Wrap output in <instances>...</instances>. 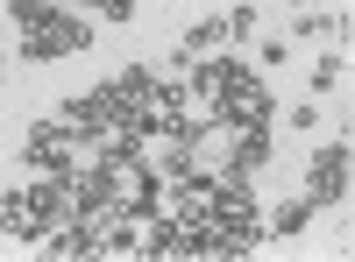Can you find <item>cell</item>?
Listing matches in <instances>:
<instances>
[{
  "instance_id": "cell-1",
  "label": "cell",
  "mask_w": 355,
  "mask_h": 262,
  "mask_svg": "<svg viewBox=\"0 0 355 262\" xmlns=\"http://www.w3.org/2000/svg\"><path fill=\"white\" fill-rule=\"evenodd\" d=\"M78 50H93V21L78 8H50L43 21L21 28V57L28 64H57V57H78Z\"/></svg>"
},
{
  "instance_id": "cell-2",
  "label": "cell",
  "mask_w": 355,
  "mask_h": 262,
  "mask_svg": "<svg viewBox=\"0 0 355 262\" xmlns=\"http://www.w3.org/2000/svg\"><path fill=\"white\" fill-rule=\"evenodd\" d=\"M214 128L220 135H242V128H270L277 121V93L263 78H249V85H227V93H214Z\"/></svg>"
},
{
  "instance_id": "cell-3",
  "label": "cell",
  "mask_w": 355,
  "mask_h": 262,
  "mask_svg": "<svg viewBox=\"0 0 355 262\" xmlns=\"http://www.w3.org/2000/svg\"><path fill=\"white\" fill-rule=\"evenodd\" d=\"M21 163L36 170V178H64V170H78V142H71V128L57 121V113H43V121L28 128V142H21Z\"/></svg>"
},
{
  "instance_id": "cell-4",
  "label": "cell",
  "mask_w": 355,
  "mask_h": 262,
  "mask_svg": "<svg viewBox=\"0 0 355 262\" xmlns=\"http://www.w3.org/2000/svg\"><path fill=\"white\" fill-rule=\"evenodd\" d=\"M348 170H355V149H348V128H341V142H327V149L313 156L306 198H313V206H341V198H348Z\"/></svg>"
},
{
  "instance_id": "cell-5",
  "label": "cell",
  "mask_w": 355,
  "mask_h": 262,
  "mask_svg": "<svg viewBox=\"0 0 355 262\" xmlns=\"http://www.w3.org/2000/svg\"><path fill=\"white\" fill-rule=\"evenodd\" d=\"M263 163H270V128H242L227 142V170H220V178H256Z\"/></svg>"
},
{
  "instance_id": "cell-6",
  "label": "cell",
  "mask_w": 355,
  "mask_h": 262,
  "mask_svg": "<svg viewBox=\"0 0 355 262\" xmlns=\"http://www.w3.org/2000/svg\"><path fill=\"white\" fill-rule=\"evenodd\" d=\"M320 206H313V198L299 191V198H284V206L277 213H263V241H291V234H306V220H313Z\"/></svg>"
},
{
  "instance_id": "cell-7",
  "label": "cell",
  "mask_w": 355,
  "mask_h": 262,
  "mask_svg": "<svg viewBox=\"0 0 355 262\" xmlns=\"http://www.w3.org/2000/svg\"><path fill=\"white\" fill-rule=\"evenodd\" d=\"M0 234L36 241V213H28V191H8V198H0Z\"/></svg>"
},
{
  "instance_id": "cell-8",
  "label": "cell",
  "mask_w": 355,
  "mask_h": 262,
  "mask_svg": "<svg viewBox=\"0 0 355 262\" xmlns=\"http://www.w3.org/2000/svg\"><path fill=\"white\" fill-rule=\"evenodd\" d=\"M291 36H299V43H327V36H334V8H320V15H299V21H291Z\"/></svg>"
},
{
  "instance_id": "cell-9",
  "label": "cell",
  "mask_w": 355,
  "mask_h": 262,
  "mask_svg": "<svg viewBox=\"0 0 355 262\" xmlns=\"http://www.w3.org/2000/svg\"><path fill=\"white\" fill-rule=\"evenodd\" d=\"M341 71H348V50H327V57L313 64V93H334V85H341Z\"/></svg>"
},
{
  "instance_id": "cell-10",
  "label": "cell",
  "mask_w": 355,
  "mask_h": 262,
  "mask_svg": "<svg viewBox=\"0 0 355 262\" xmlns=\"http://www.w3.org/2000/svg\"><path fill=\"white\" fill-rule=\"evenodd\" d=\"M249 36H256V0L227 8V43H249Z\"/></svg>"
},
{
  "instance_id": "cell-11",
  "label": "cell",
  "mask_w": 355,
  "mask_h": 262,
  "mask_svg": "<svg viewBox=\"0 0 355 262\" xmlns=\"http://www.w3.org/2000/svg\"><path fill=\"white\" fill-rule=\"evenodd\" d=\"M85 8L107 15V21H128V15H135V0H85Z\"/></svg>"
},
{
  "instance_id": "cell-12",
  "label": "cell",
  "mask_w": 355,
  "mask_h": 262,
  "mask_svg": "<svg viewBox=\"0 0 355 262\" xmlns=\"http://www.w3.org/2000/svg\"><path fill=\"white\" fill-rule=\"evenodd\" d=\"M284 57H291L284 36H263V43H256V64H284Z\"/></svg>"
},
{
  "instance_id": "cell-13",
  "label": "cell",
  "mask_w": 355,
  "mask_h": 262,
  "mask_svg": "<svg viewBox=\"0 0 355 262\" xmlns=\"http://www.w3.org/2000/svg\"><path fill=\"white\" fill-rule=\"evenodd\" d=\"M0 85H8V64H0Z\"/></svg>"
},
{
  "instance_id": "cell-14",
  "label": "cell",
  "mask_w": 355,
  "mask_h": 262,
  "mask_svg": "<svg viewBox=\"0 0 355 262\" xmlns=\"http://www.w3.org/2000/svg\"><path fill=\"white\" fill-rule=\"evenodd\" d=\"M334 8H348V0H334Z\"/></svg>"
},
{
  "instance_id": "cell-15",
  "label": "cell",
  "mask_w": 355,
  "mask_h": 262,
  "mask_svg": "<svg viewBox=\"0 0 355 262\" xmlns=\"http://www.w3.org/2000/svg\"><path fill=\"white\" fill-rule=\"evenodd\" d=\"M0 43H8V36H0Z\"/></svg>"
}]
</instances>
